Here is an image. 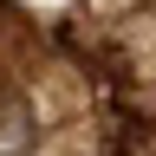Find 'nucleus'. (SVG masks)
<instances>
[{
	"instance_id": "obj_1",
	"label": "nucleus",
	"mask_w": 156,
	"mask_h": 156,
	"mask_svg": "<svg viewBox=\"0 0 156 156\" xmlns=\"http://www.w3.org/2000/svg\"><path fill=\"white\" fill-rule=\"evenodd\" d=\"M39 156H91V130H78V124L58 130L52 143H39Z\"/></svg>"
}]
</instances>
